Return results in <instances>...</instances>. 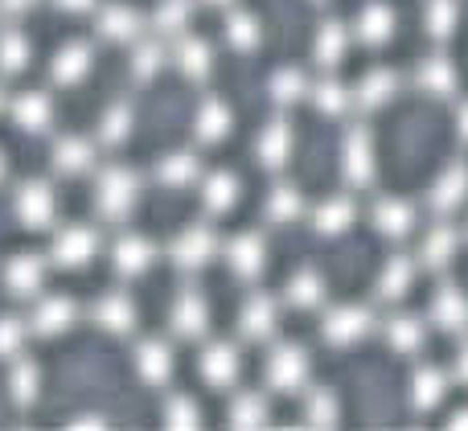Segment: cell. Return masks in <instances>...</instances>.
I'll return each instance as SVG.
<instances>
[{
  "instance_id": "obj_56",
  "label": "cell",
  "mask_w": 468,
  "mask_h": 431,
  "mask_svg": "<svg viewBox=\"0 0 468 431\" xmlns=\"http://www.w3.org/2000/svg\"><path fill=\"white\" fill-rule=\"evenodd\" d=\"M448 424H452V427H468V407L464 411H452V415H448Z\"/></svg>"
},
{
  "instance_id": "obj_21",
  "label": "cell",
  "mask_w": 468,
  "mask_h": 431,
  "mask_svg": "<svg viewBox=\"0 0 468 431\" xmlns=\"http://www.w3.org/2000/svg\"><path fill=\"white\" fill-rule=\"evenodd\" d=\"M95 164V144L82 136H62L54 144V169L66 173V177H79V173H90Z\"/></svg>"
},
{
  "instance_id": "obj_22",
  "label": "cell",
  "mask_w": 468,
  "mask_h": 431,
  "mask_svg": "<svg viewBox=\"0 0 468 431\" xmlns=\"http://www.w3.org/2000/svg\"><path fill=\"white\" fill-rule=\"evenodd\" d=\"M95 29L103 33L107 41H136L140 37V13L128 5H107V8H99Z\"/></svg>"
},
{
  "instance_id": "obj_5",
  "label": "cell",
  "mask_w": 468,
  "mask_h": 431,
  "mask_svg": "<svg viewBox=\"0 0 468 431\" xmlns=\"http://www.w3.org/2000/svg\"><path fill=\"white\" fill-rule=\"evenodd\" d=\"M321 333H324V342L329 345L346 350V345L362 342V337L370 333V312H366L362 304H341V309H333L329 317H324Z\"/></svg>"
},
{
  "instance_id": "obj_1",
  "label": "cell",
  "mask_w": 468,
  "mask_h": 431,
  "mask_svg": "<svg viewBox=\"0 0 468 431\" xmlns=\"http://www.w3.org/2000/svg\"><path fill=\"white\" fill-rule=\"evenodd\" d=\"M136 194H140V181H136V173H132V169L112 164V169L99 173L95 205H99V214H103V218H123V214H132Z\"/></svg>"
},
{
  "instance_id": "obj_58",
  "label": "cell",
  "mask_w": 468,
  "mask_h": 431,
  "mask_svg": "<svg viewBox=\"0 0 468 431\" xmlns=\"http://www.w3.org/2000/svg\"><path fill=\"white\" fill-rule=\"evenodd\" d=\"M0 177H5V156H0Z\"/></svg>"
},
{
  "instance_id": "obj_59",
  "label": "cell",
  "mask_w": 468,
  "mask_h": 431,
  "mask_svg": "<svg viewBox=\"0 0 468 431\" xmlns=\"http://www.w3.org/2000/svg\"><path fill=\"white\" fill-rule=\"evenodd\" d=\"M210 5H230V0H210Z\"/></svg>"
},
{
  "instance_id": "obj_26",
  "label": "cell",
  "mask_w": 468,
  "mask_h": 431,
  "mask_svg": "<svg viewBox=\"0 0 468 431\" xmlns=\"http://www.w3.org/2000/svg\"><path fill=\"white\" fill-rule=\"evenodd\" d=\"M456 243H461L456 226H436V230H428V238L420 243V263H423V268H431V271L448 268V263H452V255H456Z\"/></svg>"
},
{
  "instance_id": "obj_57",
  "label": "cell",
  "mask_w": 468,
  "mask_h": 431,
  "mask_svg": "<svg viewBox=\"0 0 468 431\" xmlns=\"http://www.w3.org/2000/svg\"><path fill=\"white\" fill-rule=\"evenodd\" d=\"M461 140H464V144H468V103L461 107Z\"/></svg>"
},
{
  "instance_id": "obj_55",
  "label": "cell",
  "mask_w": 468,
  "mask_h": 431,
  "mask_svg": "<svg viewBox=\"0 0 468 431\" xmlns=\"http://www.w3.org/2000/svg\"><path fill=\"white\" fill-rule=\"evenodd\" d=\"M0 8H8V13H25V8H33V0H0Z\"/></svg>"
},
{
  "instance_id": "obj_8",
  "label": "cell",
  "mask_w": 468,
  "mask_h": 431,
  "mask_svg": "<svg viewBox=\"0 0 468 431\" xmlns=\"http://www.w3.org/2000/svg\"><path fill=\"white\" fill-rule=\"evenodd\" d=\"M169 325L181 342H197L210 329V309H206V300L197 292H181L169 309Z\"/></svg>"
},
{
  "instance_id": "obj_29",
  "label": "cell",
  "mask_w": 468,
  "mask_h": 431,
  "mask_svg": "<svg viewBox=\"0 0 468 431\" xmlns=\"http://www.w3.org/2000/svg\"><path fill=\"white\" fill-rule=\"evenodd\" d=\"M444 391H448L444 370H436V366H420V370H415V378H411V403L420 411L440 407V403H444Z\"/></svg>"
},
{
  "instance_id": "obj_30",
  "label": "cell",
  "mask_w": 468,
  "mask_h": 431,
  "mask_svg": "<svg viewBox=\"0 0 468 431\" xmlns=\"http://www.w3.org/2000/svg\"><path fill=\"white\" fill-rule=\"evenodd\" d=\"M395 90H399L395 74H390V70H370L362 79V87L354 90V103L362 107V111H374V107L390 103V99H395Z\"/></svg>"
},
{
  "instance_id": "obj_47",
  "label": "cell",
  "mask_w": 468,
  "mask_h": 431,
  "mask_svg": "<svg viewBox=\"0 0 468 431\" xmlns=\"http://www.w3.org/2000/svg\"><path fill=\"white\" fill-rule=\"evenodd\" d=\"M227 41L234 49H255L259 46V21L250 13H230L227 21Z\"/></svg>"
},
{
  "instance_id": "obj_37",
  "label": "cell",
  "mask_w": 468,
  "mask_h": 431,
  "mask_svg": "<svg viewBox=\"0 0 468 431\" xmlns=\"http://www.w3.org/2000/svg\"><path fill=\"white\" fill-rule=\"evenodd\" d=\"M313 103H316V111H324V115H346L349 107H354V90L349 87H341L337 79H324V82H316L313 90Z\"/></svg>"
},
{
  "instance_id": "obj_2",
  "label": "cell",
  "mask_w": 468,
  "mask_h": 431,
  "mask_svg": "<svg viewBox=\"0 0 468 431\" xmlns=\"http://www.w3.org/2000/svg\"><path fill=\"white\" fill-rule=\"evenodd\" d=\"M267 383L280 394H296L308 383V353L300 345H275L267 358Z\"/></svg>"
},
{
  "instance_id": "obj_17",
  "label": "cell",
  "mask_w": 468,
  "mask_h": 431,
  "mask_svg": "<svg viewBox=\"0 0 468 431\" xmlns=\"http://www.w3.org/2000/svg\"><path fill=\"white\" fill-rule=\"evenodd\" d=\"M136 374L144 378V383H153V386L169 383V374H173V350L165 342H156V337L140 342L136 345Z\"/></svg>"
},
{
  "instance_id": "obj_11",
  "label": "cell",
  "mask_w": 468,
  "mask_h": 431,
  "mask_svg": "<svg viewBox=\"0 0 468 431\" xmlns=\"http://www.w3.org/2000/svg\"><path fill=\"white\" fill-rule=\"evenodd\" d=\"M153 259H156V247L148 243V238H140V235H123L120 243L112 247V268L120 271L123 279L144 276V271L153 268Z\"/></svg>"
},
{
  "instance_id": "obj_18",
  "label": "cell",
  "mask_w": 468,
  "mask_h": 431,
  "mask_svg": "<svg viewBox=\"0 0 468 431\" xmlns=\"http://www.w3.org/2000/svg\"><path fill=\"white\" fill-rule=\"evenodd\" d=\"M431 321H436L444 333H464L468 329V296L461 288H440L436 300H431Z\"/></svg>"
},
{
  "instance_id": "obj_38",
  "label": "cell",
  "mask_w": 468,
  "mask_h": 431,
  "mask_svg": "<svg viewBox=\"0 0 468 431\" xmlns=\"http://www.w3.org/2000/svg\"><path fill=\"white\" fill-rule=\"evenodd\" d=\"M197 177H202V164H197L194 152H169L161 161V181L169 189H181V185H189V181H197Z\"/></svg>"
},
{
  "instance_id": "obj_54",
  "label": "cell",
  "mask_w": 468,
  "mask_h": 431,
  "mask_svg": "<svg viewBox=\"0 0 468 431\" xmlns=\"http://www.w3.org/2000/svg\"><path fill=\"white\" fill-rule=\"evenodd\" d=\"M456 378H461V383H468V345L461 350V358H456Z\"/></svg>"
},
{
  "instance_id": "obj_12",
  "label": "cell",
  "mask_w": 468,
  "mask_h": 431,
  "mask_svg": "<svg viewBox=\"0 0 468 431\" xmlns=\"http://www.w3.org/2000/svg\"><path fill=\"white\" fill-rule=\"evenodd\" d=\"M197 370H202V378L210 386L227 391L234 378H239V350H234L230 342H210L202 350V362H197Z\"/></svg>"
},
{
  "instance_id": "obj_4",
  "label": "cell",
  "mask_w": 468,
  "mask_h": 431,
  "mask_svg": "<svg viewBox=\"0 0 468 431\" xmlns=\"http://www.w3.org/2000/svg\"><path fill=\"white\" fill-rule=\"evenodd\" d=\"M169 255H173V268H181V271H202L206 263L218 255V238H214L210 226H189V230H181V235L173 238Z\"/></svg>"
},
{
  "instance_id": "obj_48",
  "label": "cell",
  "mask_w": 468,
  "mask_h": 431,
  "mask_svg": "<svg viewBox=\"0 0 468 431\" xmlns=\"http://www.w3.org/2000/svg\"><path fill=\"white\" fill-rule=\"evenodd\" d=\"M165 424L169 427H197L202 424V411H197V403L189 399V394H173V399L165 403Z\"/></svg>"
},
{
  "instance_id": "obj_53",
  "label": "cell",
  "mask_w": 468,
  "mask_h": 431,
  "mask_svg": "<svg viewBox=\"0 0 468 431\" xmlns=\"http://www.w3.org/2000/svg\"><path fill=\"white\" fill-rule=\"evenodd\" d=\"M58 5H62L66 13H90V8H95V0H58Z\"/></svg>"
},
{
  "instance_id": "obj_9",
  "label": "cell",
  "mask_w": 468,
  "mask_h": 431,
  "mask_svg": "<svg viewBox=\"0 0 468 431\" xmlns=\"http://www.w3.org/2000/svg\"><path fill=\"white\" fill-rule=\"evenodd\" d=\"M275 325H280V309H275L271 296L259 292L239 309V333L247 337V342H267V337H275Z\"/></svg>"
},
{
  "instance_id": "obj_3",
  "label": "cell",
  "mask_w": 468,
  "mask_h": 431,
  "mask_svg": "<svg viewBox=\"0 0 468 431\" xmlns=\"http://www.w3.org/2000/svg\"><path fill=\"white\" fill-rule=\"evenodd\" d=\"M16 218L25 222L29 230H46L58 214V197H54V185L49 181H25L16 189Z\"/></svg>"
},
{
  "instance_id": "obj_6",
  "label": "cell",
  "mask_w": 468,
  "mask_h": 431,
  "mask_svg": "<svg viewBox=\"0 0 468 431\" xmlns=\"http://www.w3.org/2000/svg\"><path fill=\"white\" fill-rule=\"evenodd\" d=\"M46 288V263L37 255H16L5 263V292L13 300H37Z\"/></svg>"
},
{
  "instance_id": "obj_33",
  "label": "cell",
  "mask_w": 468,
  "mask_h": 431,
  "mask_svg": "<svg viewBox=\"0 0 468 431\" xmlns=\"http://www.w3.org/2000/svg\"><path fill=\"white\" fill-rule=\"evenodd\" d=\"M300 214H304V197H300L296 185H275L271 194H267V222L288 226V222H296Z\"/></svg>"
},
{
  "instance_id": "obj_16",
  "label": "cell",
  "mask_w": 468,
  "mask_h": 431,
  "mask_svg": "<svg viewBox=\"0 0 468 431\" xmlns=\"http://www.w3.org/2000/svg\"><path fill=\"white\" fill-rule=\"evenodd\" d=\"M464 197H468V169H464V161H456V164H448V169L440 173V181L431 185V205H436L440 214H452L464 205Z\"/></svg>"
},
{
  "instance_id": "obj_41",
  "label": "cell",
  "mask_w": 468,
  "mask_h": 431,
  "mask_svg": "<svg viewBox=\"0 0 468 431\" xmlns=\"http://www.w3.org/2000/svg\"><path fill=\"white\" fill-rule=\"evenodd\" d=\"M349 222H354V202L349 197H333V202H324L316 210V230L321 235H341Z\"/></svg>"
},
{
  "instance_id": "obj_44",
  "label": "cell",
  "mask_w": 468,
  "mask_h": 431,
  "mask_svg": "<svg viewBox=\"0 0 468 431\" xmlns=\"http://www.w3.org/2000/svg\"><path fill=\"white\" fill-rule=\"evenodd\" d=\"M153 25H156V33H165V37H177V33H186V25H189V0H161Z\"/></svg>"
},
{
  "instance_id": "obj_50",
  "label": "cell",
  "mask_w": 468,
  "mask_h": 431,
  "mask_svg": "<svg viewBox=\"0 0 468 431\" xmlns=\"http://www.w3.org/2000/svg\"><path fill=\"white\" fill-rule=\"evenodd\" d=\"M132 131V111L123 103H115L112 111H103V140L107 144H123Z\"/></svg>"
},
{
  "instance_id": "obj_49",
  "label": "cell",
  "mask_w": 468,
  "mask_h": 431,
  "mask_svg": "<svg viewBox=\"0 0 468 431\" xmlns=\"http://www.w3.org/2000/svg\"><path fill=\"white\" fill-rule=\"evenodd\" d=\"M304 419H308V424H316V427H333V424H337V399H333V391H313V394H308Z\"/></svg>"
},
{
  "instance_id": "obj_24",
  "label": "cell",
  "mask_w": 468,
  "mask_h": 431,
  "mask_svg": "<svg viewBox=\"0 0 468 431\" xmlns=\"http://www.w3.org/2000/svg\"><path fill=\"white\" fill-rule=\"evenodd\" d=\"M374 226L387 238H407L415 226V210L407 202H399V197H382V202L374 205Z\"/></svg>"
},
{
  "instance_id": "obj_34",
  "label": "cell",
  "mask_w": 468,
  "mask_h": 431,
  "mask_svg": "<svg viewBox=\"0 0 468 431\" xmlns=\"http://www.w3.org/2000/svg\"><path fill=\"white\" fill-rule=\"evenodd\" d=\"M8 391H13V399L21 403V407H33V399H37V391H41V370H37V362L16 358L13 370H8Z\"/></svg>"
},
{
  "instance_id": "obj_42",
  "label": "cell",
  "mask_w": 468,
  "mask_h": 431,
  "mask_svg": "<svg viewBox=\"0 0 468 431\" xmlns=\"http://www.w3.org/2000/svg\"><path fill=\"white\" fill-rule=\"evenodd\" d=\"M420 82H423V90H431V95H448V90L456 87V70H452V62L448 58H428L423 62V70H420Z\"/></svg>"
},
{
  "instance_id": "obj_23",
  "label": "cell",
  "mask_w": 468,
  "mask_h": 431,
  "mask_svg": "<svg viewBox=\"0 0 468 431\" xmlns=\"http://www.w3.org/2000/svg\"><path fill=\"white\" fill-rule=\"evenodd\" d=\"M346 49H349V29L341 21H324L321 29H316L313 54H316V62H321L324 70H337L341 58H346Z\"/></svg>"
},
{
  "instance_id": "obj_43",
  "label": "cell",
  "mask_w": 468,
  "mask_h": 431,
  "mask_svg": "<svg viewBox=\"0 0 468 431\" xmlns=\"http://www.w3.org/2000/svg\"><path fill=\"white\" fill-rule=\"evenodd\" d=\"M29 66V37L25 33H5L0 37V70L5 74H21Z\"/></svg>"
},
{
  "instance_id": "obj_46",
  "label": "cell",
  "mask_w": 468,
  "mask_h": 431,
  "mask_svg": "<svg viewBox=\"0 0 468 431\" xmlns=\"http://www.w3.org/2000/svg\"><path fill=\"white\" fill-rule=\"evenodd\" d=\"M456 29V0H431L428 5V33L436 41H448Z\"/></svg>"
},
{
  "instance_id": "obj_36",
  "label": "cell",
  "mask_w": 468,
  "mask_h": 431,
  "mask_svg": "<svg viewBox=\"0 0 468 431\" xmlns=\"http://www.w3.org/2000/svg\"><path fill=\"white\" fill-rule=\"evenodd\" d=\"M411 279H415V263L411 259H403V255H395V259L382 268V276H378V292H382V300H403L407 296V288H411Z\"/></svg>"
},
{
  "instance_id": "obj_51",
  "label": "cell",
  "mask_w": 468,
  "mask_h": 431,
  "mask_svg": "<svg viewBox=\"0 0 468 431\" xmlns=\"http://www.w3.org/2000/svg\"><path fill=\"white\" fill-rule=\"evenodd\" d=\"M165 54L156 41H136V54H132V66H136V79H153L156 70H161Z\"/></svg>"
},
{
  "instance_id": "obj_40",
  "label": "cell",
  "mask_w": 468,
  "mask_h": 431,
  "mask_svg": "<svg viewBox=\"0 0 468 431\" xmlns=\"http://www.w3.org/2000/svg\"><path fill=\"white\" fill-rule=\"evenodd\" d=\"M288 300L296 304V309H316V304L324 300V279L316 276V271H296V276L288 279Z\"/></svg>"
},
{
  "instance_id": "obj_10",
  "label": "cell",
  "mask_w": 468,
  "mask_h": 431,
  "mask_svg": "<svg viewBox=\"0 0 468 431\" xmlns=\"http://www.w3.org/2000/svg\"><path fill=\"white\" fill-rule=\"evenodd\" d=\"M79 309H74L70 296H37V309H33V333L37 337H62L74 325Z\"/></svg>"
},
{
  "instance_id": "obj_14",
  "label": "cell",
  "mask_w": 468,
  "mask_h": 431,
  "mask_svg": "<svg viewBox=\"0 0 468 431\" xmlns=\"http://www.w3.org/2000/svg\"><path fill=\"white\" fill-rule=\"evenodd\" d=\"M95 321L103 333H115V337H128L136 329V304L128 300L123 292H107L103 300L95 304Z\"/></svg>"
},
{
  "instance_id": "obj_15",
  "label": "cell",
  "mask_w": 468,
  "mask_h": 431,
  "mask_svg": "<svg viewBox=\"0 0 468 431\" xmlns=\"http://www.w3.org/2000/svg\"><path fill=\"white\" fill-rule=\"evenodd\" d=\"M227 263H230V271H234L239 279L263 276V263H267L263 238H259V235H239V238H234V243L227 247Z\"/></svg>"
},
{
  "instance_id": "obj_31",
  "label": "cell",
  "mask_w": 468,
  "mask_h": 431,
  "mask_svg": "<svg viewBox=\"0 0 468 431\" xmlns=\"http://www.w3.org/2000/svg\"><path fill=\"white\" fill-rule=\"evenodd\" d=\"M239 202V177L234 173H210L202 181V205L210 214H227Z\"/></svg>"
},
{
  "instance_id": "obj_20",
  "label": "cell",
  "mask_w": 468,
  "mask_h": 431,
  "mask_svg": "<svg viewBox=\"0 0 468 431\" xmlns=\"http://www.w3.org/2000/svg\"><path fill=\"white\" fill-rule=\"evenodd\" d=\"M49 74H54V82H62V87L82 82L90 74V49L82 46V41H66L54 54V62H49Z\"/></svg>"
},
{
  "instance_id": "obj_39",
  "label": "cell",
  "mask_w": 468,
  "mask_h": 431,
  "mask_svg": "<svg viewBox=\"0 0 468 431\" xmlns=\"http://www.w3.org/2000/svg\"><path fill=\"white\" fill-rule=\"evenodd\" d=\"M230 424L234 427H263L267 424V399L255 391H242L234 394L230 403Z\"/></svg>"
},
{
  "instance_id": "obj_28",
  "label": "cell",
  "mask_w": 468,
  "mask_h": 431,
  "mask_svg": "<svg viewBox=\"0 0 468 431\" xmlns=\"http://www.w3.org/2000/svg\"><path fill=\"white\" fill-rule=\"evenodd\" d=\"M197 140L202 144H218V140L230 136V107L222 103V99H206L202 107H197Z\"/></svg>"
},
{
  "instance_id": "obj_13",
  "label": "cell",
  "mask_w": 468,
  "mask_h": 431,
  "mask_svg": "<svg viewBox=\"0 0 468 431\" xmlns=\"http://www.w3.org/2000/svg\"><path fill=\"white\" fill-rule=\"evenodd\" d=\"M341 164H346V181H349V185H370V181H374V148H370L366 128H349Z\"/></svg>"
},
{
  "instance_id": "obj_19",
  "label": "cell",
  "mask_w": 468,
  "mask_h": 431,
  "mask_svg": "<svg viewBox=\"0 0 468 431\" xmlns=\"http://www.w3.org/2000/svg\"><path fill=\"white\" fill-rule=\"evenodd\" d=\"M354 33H357V41L362 46H387L390 37H395V13H390L387 5H366L362 13H357V25H354Z\"/></svg>"
},
{
  "instance_id": "obj_60",
  "label": "cell",
  "mask_w": 468,
  "mask_h": 431,
  "mask_svg": "<svg viewBox=\"0 0 468 431\" xmlns=\"http://www.w3.org/2000/svg\"><path fill=\"white\" fill-rule=\"evenodd\" d=\"M0 107H5V90H0Z\"/></svg>"
},
{
  "instance_id": "obj_25",
  "label": "cell",
  "mask_w": 468,
  "mask_h": 431,
  "mask_svg": "<svg viewBox=\"0 0 468 431\" xmlns=\"http://www.w3.org/2000/svg\"><path fill=\"white\" fill-rule=\"evenodd\" d=\"M292 156V128L283 120L267 123L263 136H259V161H263V169H283Z\"/></svg>"
},
{
  "instance_id": "obj_52",
  "label": "cell",
  "mask_w": 468,
  "mask_h": 431,
  "mask_svg": "<svg viewBox=\"0 0 468 431\" xmlns=\"http://www.w3.org/2000/svg\"><path fill=\"white\" fill-rule=\"evenodd\" d=\"M21 342H25V325H21V321L0 317V358L13 362L16 350H21Z\"/></svg>"
},
{
  "instance_id": "obj_7",
  "label": "cell",
  "mask_w": 468,
  "mask_h": 431,
  "mask_svg": "<svg viewBox=\"0 0 468 431\" xmlns=\"http://www.w3.org/2000/svg\"><path fill=\"white\" fill-rule=\"evenodd\" d=\"M95 251H99V238H95V230L90 226H66V230H58V238H54V263L58 268H87L90 259H95Z\"/></svg>"
},
{
  "instance_id": "obj_27",
  "label": "cell",
  "mask_w": 468,
  "mask_h": 431,
  "mask_svg": "<svg viewBox=\"0 0 468 431\" xmlns=\"http://www.w3.org/2000/svg\"><path fill=\"white\" fill-rule=\"evenodd\" d=\"M13 120L21 123L25 131H41L49 120H54V107H49V95H41V90H25V95L13 99Z\"/></svg>"
},
{
  "instance_id": "obj_32",
  "label": "cell",
  "mask_w": 468,
  "mask_h": 431,
  "mask_svg": "<svg viewBox=\"0 0 468 431\" xmlns=\"http://www.w3.org/2000/svg\"><path fill=\"white\" fill-rule=\"evenodd\" d=\"M177 66L186 79H206L214 70V49L202 37H181L177 46Z\"/></svg>"
},
{
  "instance_id": "obj_45",
  "label": "cell",
  "mask_w": 468,
  "mask_h": 431,
  "mask_svg": "<svg viewBox=\"0 0 468 431\" xmlns=\"http://www.w3.org/2000/svg\"><path fill=\"white\" fill-rule=\"evenodd\" d=\"M308 95V82L300 70H275L271 79V99L275 103H300Z\"/></svg>"
},
{
  "instance_id": "obj_35",
  "label": "cell",
  "mask_w": 468,
  "mask_h": 431,
  "mask_svg": "<svg viewBox=\"0 0 468 431\" xmlns=\"http://www.w3.org/2000/svg\"><path fill=\"white\" fill-rule=\"evenodd\" d=\"M382 333H387V342L395 345L399 353H415L423 345V321L420 317H407V312H399V317H390L387 325H382Z\"/></svg>"
}]
</instances>
